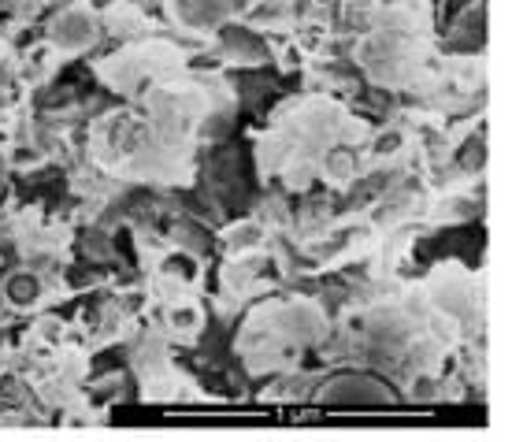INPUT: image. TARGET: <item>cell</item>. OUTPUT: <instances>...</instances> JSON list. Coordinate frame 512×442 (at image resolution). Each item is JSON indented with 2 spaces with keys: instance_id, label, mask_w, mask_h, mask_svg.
<instances>
[{
  "instance_id": "obj_1",
  "label": "cell",
  "mask_w": 512,
  "mask_h": 442,
  "mask_svg": "<svg viewBox=\"0 0 512 442\" xmlns=\"http://www.w3.org/2000/svg\"><path fill=\"white\" fill-rule=\"evenodd\" d=\"M316 402L327 409H390L401 402V394L394 390V383L379 372L368 368H346V372H334L320 390H316Z\"/></svg>"
},
{
  "instance_id": "obj_2",
  "label": "cell",
  "mask_w": 512,
  "mask_h": 442,
  "mask_svg": "<svg viewBox=\"0 0 512 442\" xmlns=\"http://www.w3.org/2000/svg\"><path fill=\"white\" fill-rule=\"evenodd\" d=\"M52 45L56 49H67V52H78L93 45L97 41V23H93V15L86 8H67L56 23H52Z\"/></svg>"
},
{
  "instance_id": "obj_3",
  "label": "cell",
  "mask_w": 512,
  "mask_h": 442,
  "mask_svg": "<svg viewBox=\"0 0 512 442\" xmlns=\"http://www.w3.org/2000/svg\"><path fill=\"white\" fill-rule=\"evenodd\" d=\"M8 298H12L15 305H34V301L41 298V283L34 275H15L12 283H8Z\"/></svg>"
}]
</instances>
